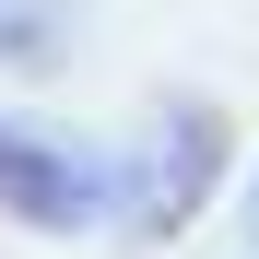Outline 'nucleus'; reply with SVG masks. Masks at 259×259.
Here are the masks:
<instances>
[{
	"instance_id": "nucleus-1",
	"label": "nucleus",
	"mask_w": 259,
	"mask_h": 259,
	"mask_svg": "<svg viewBox=\"0 0 259 259\" xmlns=\"http://www.w3.org/2000/svg\"><path fill=\"white\" fill-rule=\"evenodd\" d=\"M224 153H236L224 106H165L153 142H142V165H130V212H118V236H130V247H165L177 224H200V200H212V177H224Z\"/></svg>"
},
{
	"instance_id": "nucleus-2",
	"label": "nucleus",
	"mask_w": 259,
	"mask_h": 259,
	"mask_svg": "<svg viewBox=\"0 0 259 259\" xmlns=\"http://www.w3.org/2000/svg\"><path fill=\"white\" fill-rule=\"evenodd\" d=\"M0 212L35 224V236H82V224H95V177H82L59 142H35V130L0 118Z\"/></svg>"
},
{
	"instance_id": "nucleus-3",
	"label": "nucleus",
	"mask_w": 259,
	"mask_h": 259,
	"mask_svg": "<svg viewBox=\"0 0 259 259\" xmlns=\"http://www.w3.org/2000/svg\"><path fill=\"white\" fill-rule=\"evenodd\" d=\"M247 224H259V200H247Z\"/></svg>"
}]
</instances>
